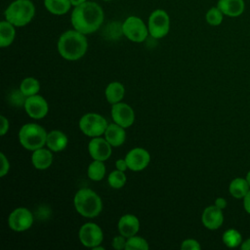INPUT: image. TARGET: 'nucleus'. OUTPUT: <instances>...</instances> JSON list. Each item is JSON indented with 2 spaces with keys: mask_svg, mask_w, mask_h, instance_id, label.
<instances>
[{
  "mask_svg": "<svg viewBox=\"0 0 250 250\" xmlns=\"http://www.w3.org/2000/svg\"><path fill=\"white\" fill-rule=\"evenodd\" d=\"M70 0H44L46 10L56 16H62L69 12L71 7Z\"/></svg>",
  "mask_w": 250,
  "mask_h": 250,
  "instance_id": "obj_23",
  "label": "nucleus"
},
{
  "mask_svg": "<svg viewBox=\"0 0 250 250\" xmlns=\"http://www.w3.org/2000/svg\"><path fill=\"white\" fill-rule=\"evenodd\" d=\"M78 237L80 242L88 248H94L100 245L104 239V233L102 229L95 223H85L82 225L78 231Z\"/></svg>",
  "mask_w": 250,
  "mask_h": 250,
  "instance_id": "obj_9",
  "label": "nucleus"
},
{
  "mask_svg": "<svg viewBox=\"0 0 250 250\" xmlns=\"http://www.w3.org/2000/svg\"><path fill=\"white\" fill-rule=\"evenodd\" d=\"M73 203L75 210L83 217H97L103 210L101 197L91 188H80L74 195Z\"/></svg>",
  "mask_w": 250,
  "mask_h": 250,
  "instance_id": "obj_3",
  "label": "nucleus"
},
{
  "mask_svg": "<svg viewBox=\"0 0 250 250\" xmlns=\"http://www.w3.org/2000/svg\"><path fill=\"white\" fill-rule=\"evenodd\" d=\"M201 222L203 226L208 229L214 230L219 229L224 222L222 209L218 208L215 204L206 207L202 213Z\"/></svg>",
  "mask_w": 250,
  "mask_h": 250,
  "instance_id": "obj_15",
  "label": "nucleus"
},
{
  "mask_svg": "<svg viewBox=\"0 0 250 250\" xmlns=\"http://www.w3.org/2000/svg\"><path fill=\"white\" fill-rule=\"evenodd\" d=\"M67 142V137L63 132L60 130H53L47 135L46 146L52 151L59 152L66 147Z\"/></svg>",
  "mask_w": 250,
  "mask_h": 250,
  "instance_id": "obj_19",
  "label": "nucleus"
},
{
  "mask_svg": "<svg viewBox=\"0 0 250 250\" xmlns=\"http://www.w3.org/2000/svg\"><path fill=\"white\" fill-rule=\"evenodd\" d=\"M104 95H105L106 101L109 104H114L123 100V98L125 96V88L122 83L114 81V82L109 83L106 86Z\"/></svg>",
  "mask_w": 250,
  "mask_h": 250,
  "instance_id": "obj_21",
  "label": "nucleus"
},
{
  "mask_svg": "<svg viewBox=\"0 0 250 250\" xmlns=\"http://www.w3.org/2000/svg\"><path fill=\"white\" fill-rule=\"evenodd\" d=\"M126 237L123 236L122 234L120 235H116L113 239H112V247L116 250H122L125 249L126 246Z\"/></svg>",
  "mask_w": 250,
  "mask_h": 250,
  "instance_id": "obj_33",
  "label": "nucleus"
},
{
  "mask_svg": "<svg viewBox=\"0 0 250 250\" xmlns=\"http://www.w3.org/2000/svg\"><path fill=\"white\" fill-rule=\"evenodd\" d=\"M112 146L105 140V138L95 137L88 144V150L93 160L105 161L112 152Z\"/></svg>",
  "mask_w": 250,
  "mask_h": 250,
  "instance_id": "obj_14",
  "label": "nucleus"
},
{
  "mask_svg": "<svg viewBox=\"0 0 250 250\" xmlns=\"http://www.w3.org/2000/svg\"><path fill=\"white\" fill-rule=\"evenodd\" d=\"M35 15V6L31 0H15L5 10V20L16 27L28 24Z\"/></svg>",
  "mask_w": 250,
  "mask_h": 250,
  "instance_id": "obj_4",
  "label": "nucleus"
},
{
  "mask_svg": "<svg viewBox=\"0 0 250 250\" xmlns=\"http://www.w3.org/2000/svg\"><path fill=\"white\" fill-rule=\"evenodd\" d=\"M223 242L229 248H235L242 243V237L238 230L229 229L223 234Z\"/></svg>",
  "mask_w": 250,
  "mask_h": 250,
  "instance_id": "obj_27",
  "label": "nucleus"
},
{
  "mask_svg": "<svg viewBox=\"0 0 250 250\" xmlns=\"http://www.w3.org/2000/svg\"><path fill=\"white\" fill-rule=\"evenodd\" d=\"M243 207H244L245 211L248 214H250V190L248 191V193L243 198Z\"/></svg>",
  "mask_w": 250,
  "mask_h": 250,
  "instance_id": "obj_36",
  "label": "nucleus"
},
{
  "mask_svg": "<svg viewBox=\"0 0 250 250\" xmlns=\"http://www.w3.org/2000/svg\"><path fill=\"white\" fill-rule=\"evenodd\" d=\"M121 27L122 34H124L130 41L136 43L144 42L149 34L147 25L141 18L136 16L128 17L121 24Z\"/></svg>",
  "mask_w": 250,
  "mask_h": 250,
  "instance_id": "obj_7",
  "label": "nucleus"
},
{
  "mask_svg": "<svg viewBox=\"0 0 250 250\" xmlns=\"http://www.w3.org/2000/svg\"><path fill=\"white\" fill-rule=\"evenodd\" d=\"M104 13L96 2L86 1L74 7L70 16V22L74 29L87 35L97 31L103 24Z\"/></svg>",
  "mask_w": 250,
  "mask_h": 250,
  "instance_id": "obj_1",
  "label": "nucleus"
},
{
  "mask_svg": "<svg viewBox=\"0 0 250 250\" xmlns=\"http://www.w3.org/2000/svg\"><path fill=\"white\" fill-rule=\"evenodd\" d=\"M246 180L248 181V183H249V185H250V170H249V172L247 173V176H246Z\"/></svg>",
  "mask_w": 250,
  "mask_h": 250,
  "instance_id": "obj_40",
  "label": "nucleus"
},
{
  "mask_svg": "<svg viewBox=\"0 0 250 250\" xmlns=\"http://www.w3.org/2000/svg\"><path fill=\"white\" fill-rule=\"evenodd\" d=\"M215 205L218 207V208H220V209H225L226 207H227V200L225 199V198H223V197H218V198H216V200H215Z\"/></svg>",
  "mask_w": 250,
  "mask_h": 250,
  "instance_id": "obj_37",
  "label": "nucleus"
},
{
  "mask_svg": "<svg viewBox=\"0 0 250 250\" xmlns=\"http://www.w3.org/2000/svg\"><path fill=\"white\" fill-rule=\"evenodd\" d=\"M148 32L154 39L166 36L170 29V18L165 10L156 9L148 17Z\"/></svg>",
  "mask_w": 250,
  "mask_h": 250,
  "instance_id": "obj_8",
  "label": "nucleus"
},
{
  "mask_svg": "<svg viewBox=\"0 0 250 250\" xmlns=\"http://www.w3.org/2000/svg\"><path fill=\"white\" fill-rule=\"evenodd\" d=\"M78 125L84 135L95 138L101 137L103 134H104L108 123L103 115L99 113L89 112L84 114L80 118Z\"/></svg>",
  "mask_w": 250,
  "mask_h": 250,
  "instance_id": "obj_6",
  "label": "nucleus"
},
{
  "mask_svg": "<svg viewBox=\"0 0 250 250\" xmlns=\"http://www.w3.org/2000/svg\"><path fill=\"white\" fill-rule=\"evenodd\" d=\"M0 160H1V168H0V177H4L8 174L10 170V162L6 155L1 152L0 153Z\"/></svg>",
  "mask_w": 250,
  "mask_h": 250,
  "instance_id": "obj_32",
  "label": "nucleus"
},
{
  "mask_svg": "<svg viewBox=\"0 0 250 250\" xmlns=\"http://www.w3.org/2000/svg\"><path fill=\"white\" fill-rule=\"evenodd\" d=\"M33 224V215L25 207L16 208L11 212L8 218V225L14 231H24Z\"/></svg>",
  "mask_w": 250,
  "mask_h": 250,
  "instance_id": "obj_10",
  "label": "nucleus"
},
{
  "mask_svg": "<svg viewBox=\"0 0 250 250\" xmlns=\"http://www.w3.org/2000/svg\"><path fill=\"white\" fill-rule=\"evenodd\" d=\"M87 0H70V3H71V5L73 6V7H76V6H78V5H81V4H83L84 2H86Z\"/></svg>",
  "mask_w": 250,
  "mask_h": 250,
  "instance_id": "obj_39",
  "label": "nucleus"
},
{
  "mask_svg": "<svg viewBox=\"0 0 250 250\" xmlns=\"http://www.w3.org/2000/svg\"><path fill=\"white\" fill-rule=\"evenodd\" d=\"M20 90L26 98L33 96L40 91V83L34 77H25L20 84Z\"/></svg>",
  "mask_w": 250,
  "mask_h": 250,
  "instance_id": "obj_25",
  "label": "nucleus"
},
{
  "mask_svg": "<svg viewBox=\"0 0 250 250\" xmlns=\"http://www.w3.org/2000/svg\"><path fill=\"white\" fill-rule=\"evenodd\" d=\"M0 122H1L0 135L4 136L8 132V130H9V121H8V119L4 115H1L0 116Z\"/></svg>",
  "mask_w": 250,
  "mask_h": 250,
  "instance_id": "obj_34",
  "label": "nucleus"
},
{
  "mask_svg": "<svg viewBox=\"0 0 250 250\" xmlns=\"http://www.w3.org/2000/svg\"><path fill=\"white\" fill-rule=\"evenodd\" d=\"M51 151V149L44 147L34 150L31 155L32 165L38 170H45L49 168L53 162V154Z\"/></svg>",
  "mask_w": 250,
  "mask_h": 250,
  "instance_id": "obj_20",
  "label": "nucleus"
},
{
  "mask_svg": "<svg viewBox=\"0 0 250 250\" xmlns=\"http://www.w3.org/2000/svg\"><path fill=\"white\" fill-rule=\"evenodd\" d=\"M217 7L223 12L224 15L229 17H238L245 9L243 0H219Z\"/></svg>",
  "mask_w": 250,
  "mask_h": 250,
  "instance_id": "obj_18",
  "label": "nucleus"
},
{
  "mask_svg": "<svg viewBox=\"0 0 250 250\" xmlns=\"http://www.w3.org/2000/svg\"><path fill=\"white\" fill-rule=\"evenodd\" d=\"M117 229L120 234L126 238L135 235L140 229V221L133 214L123 215L117 224Z\"/></svg>",
  "mask_w": 250,
  "mask_h": 250,
  "instance_id": "obj_16",
  "label": "nucleus"
},
{
  "mask_svg": "<svg viewBox=\"0 0 250 250\" xmlns=\"http://www.w3.org/2000/svg\"><path fill=\"white\" fill-rule=\"evenodd\" d=\"M128 169L132 171H142L147 167L150 162L149 152L143 147H135L128 151L125 156Z\"/></svg>",
  "mask_w": 250,
  "mask_h": 250,
  "instance_id": "obj_13",
  "label": "nucleus"
},
{
  "mask_svg": "<svg viewBox=\"0 0 250 250\" xmlns=\"http://www.w3.org/2000/svg\"><path fill=\"white\" fill-rule=\"evenodd\" d=\"M250 190V185L246 179L243 178H235L233 179L229 187V193L237 199L244 198V196Z\"/></svg>",
  "mask_w": 250,
  "mask_h": 250,
  "instance_id": "obj_24",
  "label": "nucleus"
},
{
  "mask_svg": "<svg viewBox=\"0 0 250 250\" xmlns=\"http://www.w3.org/2000/svg\"><path fill=\"white\" fill-rule=\"evenodd\" d=\"M87 175L92 181L95 182L103 180L105 175V166L104 164V161L93 160L88 166Z\"/></svg>",
  "mask_w": 250,
  "mask_h": 250,
  "instance_id": "obj_26",
  "label": "nucleus"
},
{
  "mask_svg": "<svg viewBox=\"0 0 250 250\" xmlns=\"http://www.w3.org/2000/svg\"><path fill=\"white\" fill-rule=\"evenodd\" d=\"M115 167H116L117 170L125 172L126 169H128V165H127V162H126L125 158L124 159H122V158L117 159L116 162H115Z\"/></svg>",
  "mask_w": 250,
  "mask_h": 250,
  "instance_id": "obj_35",
  "label": "nucleus"
},
{
  "mask_svg": "<svg viewBox=\"0 0 250 250\" xmlns=\"http://www.w3.org/2000/svg\"><path fill=\"white\" fill-rule=\"evenodd\" d=\"M104 1H105V2H108V1H111V0H104Z\"/></svg>",
  "mask_w": 250,
  "mask_h": 250,
  "instance_id": "obj_41",
  "label": "nucleus"
},
{
  "mask_svg": "<svg viewBox=\"0 0 250 250\" xmlns=\"http://www.w3.org/2000/svg\"><path fill=\"white\" fill-rule=\"evenodd\" d=\"M111 116L116 124L125 129L133 125L135 121V112L133 108L129 104L121 102L112 104Z\"/></svg>",
  "mask_w": 250,
  "mask_h": 250,
  "instance_id": "obj_12",
  "label": "nucleus"
},
{
  "mask_svg": "<svg viewBox=\"0 0 250 250\" xmlns=\"http://www.w3.org/2000/svg\"><path fill=\"white\" fill-rule=\"evenodd\" d=\"M105 140L112 146H120L124 144L126 139L125 128L122 126L114 123H110L107 125L105 132H104Z\"/></svg>",
  "mask_w": 250,
  "mask_h": 250,
  "instance_id": "obj_17",
  "label": "nucleus"
},
{
  "mask_svg": "<svg viewBox=\"0 0 250 250\" xmlns=\"http://www.w3.org/2000/svg\"><path fill=\"white\" fill-rule=\"evenodd\" d=\"M48 133L46 130L36 123H26L21 126L19 131V141L21 145L27 150L34 151L44 147L47 141Z\"/></svg>",
  "mask_w": 250,
  "mask_h": 250,
  "instance_id": "obj_5",
  "label": "nucleus"
},
{
  "mask_svg": "<svg viewBox=\"0 0 250 250\" xmlns=\"http://www.w3.org/2000/svg\"><path fill=\"white\" fill-rule=\"evenodd\" d=\"M200 244L197 240L192 239V238H188L185 239L182 244H181V249L182 250H199Z\"/></svg>",
  "mask_w": 250,
  "mask_h": 250,
  "instance_id": "obj_31",
  "label": "nucleus"
},
{
  "mask_svg": "<svg viewBox=\"0 0 250 250\" xmlns=\"http://www.w3.org/2000/svg\"><path fill=\"white\" fill-rule=\"evenodd\" d=\"M88 41L86 35L76 29L63 32L58 40V51L61 57L67 61H77L87 52Z\"/></svg>",
  "mask_w": 250,
  "mask_h": 250,
  "instance_id": "obj_2",
  "label": "nucleus"
},
{
  "mask_svg": "<svg viewBox=\"0 0 250 250\" xmlns=\"http://www.w3.org/2000/svg\"><path fill=\"white\" fill-rule=\"evenodd\" d=\"M240 248L242 250H250V238L242 241V243L240 244Z\"/></svg>",
  "mask_w": 250,
  "mask_h": 250,
  "instance_id": "obj_38",
  "label": "nucleus"
},
{
  "mask_svg": "<svg viewBox=\"0 0 250 250\" xmlns=\"http://www.w3.org/2000/svg\"><path fill=\"white\" fill-rule=\"evenodd\" d=\"M126 175L123 171L113 170L109 173L107 178V183L112 188H121L126 184Z\"/></svg>",
  "mask_w": 250,
  "mask_h": 250,
  "instance_id": "obj_28",
  "label": "nucleus"
},
{
  "mask_svg": "<svg viewBox=\"0 0 250 250\" xmlns=\"http://www.w3.org/2000/svg\"><path fill=\"white\" fill-rule=\"evenodd\" d=\"M23 106L26 113L33 119H42L49 111L47 101L38 94L27 97Z\"/></svg>",
  "mask_w": 250,
  "mask_h": 250,
  "instance_id": "obj_11",
  "label": "nucleus"
},
{
  "mask_svg": "<svg viewBox=\"0 0 250 250\" xmlns=\"http://www.w3.org/2000/svg\"><path fill=\"white\" fill-rule=\"evenodd\" d=\"M148 248L149 245L147 241L141 236L133 235L127 238L125 246L126 250H147Z\"/></svg>",
  "mask_w": 250,
  "mask_h": 250,
  "instance_id": "obj_29",
  "label": "nucleus"
},
{
  "mask_svg": "<svg viewBox=\"0 0 250 250\" xmlns=\"http://www.w3.org/2000/svg\"><path fill=\"white\" fill-rule=\"evenodd\" d=\"M16 26L8 21L0 22V47L5 48L10 46L16 37Z\"/></svg>",
  "mask_w": 250,
  "mask_h": 250,
  "instance_id": "obj_22",
  "label": "nucleus"
},
{
  "mask_svg": "<svg viewBox=\"0 0 250 250\" xmlns=\"http://www.w3.org/2000/svg\"><path fill=\"white\" fill-rule=\"evenodd\" d=\"M223 17H224V14L218 7L210 8L205 15L206 21L213 26L220 25L223 21Z\"/></svg>",
  "mask_w": 250,
  "mask_h": 250,
  "instance_id": "obj_30",
  "label": "nucleus"
}]
</instances>
